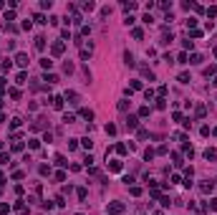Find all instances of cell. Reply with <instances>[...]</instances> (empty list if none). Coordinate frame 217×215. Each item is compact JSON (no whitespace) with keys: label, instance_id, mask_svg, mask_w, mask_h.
<instances>
[{"label":"cell","instance_id":"cell-4","mask_svg":"<svg viewBox=\"0 0 217 215\" xmlns=\"http://www.w3.org/2000/svg\"><path fill=\"white\" fill-rule=\"evenodd\" d=\"M40 66H43V69H51V66H53V61H51V58H43V61H40Z\"/></svg>","mask_w":217,"mask_h":215},{"label":"cell","instance_id":"cell-3","mask_svg":"<svg viewBox=\"0 0 217 215\" xmlns=\"http://www.w3.org/2000/svg\"><path fill=\"white\" fill-rule=\"evenodd\" d=\"M108 167H111L114 172H119V170H121V162H119V160H114V162H111V164H108Z\"/></svg>","mask_w":217,"mask_h":215},{"label":"cell","instance_id":"cell-5","mask_svg":"<svg viewBox=\"0 0 217 215\" xmlns=\"http://www.w3.org/2000/svg\"><path fill=\"white\" fill-rule=\"evenodd\" d=\"M179 81H182V84H189L192 79H189V73H179Z\"/></svg>","mask_w":217,"mask_h":215},{"label":"cell","instance_id":"cell-2","mask_svg":"<svg viewBox=\"0 0 217 215\" xmlns=\"http://www.w3.org/2000/svg\"><path fill=\"white\" fill-rule=\"evenodd\" d=\"M15 61H18V66H28V56H25V53H18Z\"/></svg>","mask_w":217,"mask_h":215},{"label":"cell","instance_id":"cell-7","mask_svg":"<svg viewBox=\"0 0 217 215\" xmlns=\"http://www.w3.org/2000/svg\"><path fill=\"white\" fill-rule=\"evenodd\" d=\"M106 134H116V126H114V124H106Z\"/></svg>","mask_w":217,"mask_h":215},{"label":"cell","instance_id":"cell-6","mask_svg":"<svg viewBox=\"0 0 217 215\" xmlns=\"http://www.w3.org/2000/svg\"><path fill=\"white\" fill-rule=\"evenodd\" d=\"M53 53H56V56L63 53V43H56V46H53Z\"/></svg>","mask_w":217,"mask_h":215},{"label":"cell","instance_id":"cell-1","mask_svg":"<svg viewBox=\"0 0 217 215\" xmlns=\"http://www.w3.org/2000/svg\"><path fill=\"white\" fill-rule=\"evenodd\" d=\"M121 210H124V205H121V202H111V205H108V208H106V213H111V215L121 213Z\"/></svg>","mask_w":217,"mask_h":215}]
</instances>
